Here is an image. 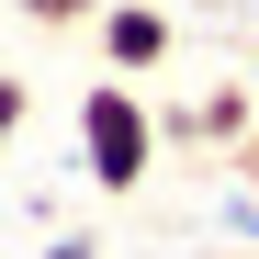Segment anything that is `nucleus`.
Wrapping results in <instances>:
<instances>
[{
	"mask_svg": "<svg viewBox=\"0 0 259 259\" xmlns=\"http://www.w3.org/2000/svg\"><path fill=\"white\" fill-rule=\"evenodd\" d=\"M158 147H169V124L147 113L136 79H91L79 91V169H91V192H147Z\"/></svg>",
	"mask_w": 259,
	"mask_h": 259,
	"instance_id": "nucleus-1",
	"label": "nucleus"
},
{
	"mask_svg": "<svg viewBox=\"0 0 259 259\" xmlns=\"http://www.w3.org/2000/svg\"><path fill=\"white\" fill-rule=\"evenodd\" d=\"M91 46H102V68H113V79H147V68L181 57V12H169V0H102Z\"/></svg>",
	"mask_w": 259,
	"mask_h": 259,
	"instance_id": "nucleus-2",
	"label": "nucleus"
},
{
	"mask_svg": "<svg viewBox=\"0 0 259 259\" xmlns=\"http://www.w3.org/2000/svg\"><path fill=\"white\" fill-rule=\"evenodd\" d=\"M248 113H259V79H237V91H203V102H169L158 124H169V147H226Z\"/></svg>",
	"mask_w": 259,
	"mask_h": 259,
	"instance_id": "nucleus-3",
	"label": "nucleus"
},
{
	"mask_svg": "<svg viewBox=\"0 0 259 259\" xmlns=\"http://www.w3.org/2000/svg\"><path fill=\"white\" fill-rule=\"evenodd\" d=\"M34 34H68V23H102V0H12Z\"/></svg>",
	"mask_w": 259,
	"mask_h": 259,
	"instance_id": "nucleus-4",
	"label": "nucleus"
},
{
	"mask_svg": "<svg viewBox=\"0 0 259 259\" xmlns=\"http://www.w3.org/2000/svg\"><path fill=\"white\" fill-rule=\"evenodd\" d=\"M23 113H34V91H23V79H12V68H0V147H12V136H23Z\"/></svg>",
	"mask_w": 259,
	"mask_h": 259,
	"instance_id": "nucleus-5",
	"label": "nucleus"
},
{
	"mask_svg": "<svg viewBox=\"0 0 259 259\" xmlns=\"http://www.w3.org/2000/svg\"><path fill=\"white\" fill-rule=\"evenodd\" d=\"M46 259H102V237H46Z\"/></svg>",
	"mask_w": 259,
	"mask_h": 259,
	"instance_id": "nucleus-6",
	"label": "nucleus"
},
{
	"mask_svg": "<svg viewBox=\"0 0 259 259\" xmlns=\"http://www.w3.org/2000/svg\"><path fill=\"white\" fill-rule=\"evenodd\" d=\"M248 79H259V57H248Z\"/></svg>",
	"mask_w": 259,
	"mask_h": 259,
	"instance_id": "nucleus-7",
	"label": "nucleus"
},
{
	"mask_svg": "<svg viewBox=\"0 0 259 259\" xmlns=\"http://www.w3.org/2000/svg\"><path fill=\"white\" fill-rule=\"evenodd\" d=\"M248 169H259V158H248Z\"/></svg>",
	"mask_w": 259,
	"mask_h": 259,
	"instance_id": "nucleus-8",
	"label": "nucleus"
},
{
	"mask_svg": "<svg viewBox=\"0 0 259 259\" xmlns=\"http://www.w3.org/2000/svg\"><path fill=\"white\" fill-rule=\"evenodd\" d=\"M248 259H259V248H248Z\"/></svg>",
	"mask_w": 259,
	"mask_h": 259,
	"instance_id": "nucleus-9",
	"label": "nucleus"
}]
</instances>
